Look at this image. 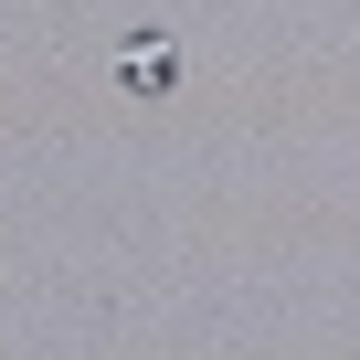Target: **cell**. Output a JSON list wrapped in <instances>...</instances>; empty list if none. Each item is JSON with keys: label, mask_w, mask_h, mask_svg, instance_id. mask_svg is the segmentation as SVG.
I'll list each match as a JSON object with an SVG mask.
<instances>
[{"label": "cell", "mask_w": 360, "mask_h": 360, "mask_svg": "<svg viewBox=\"0 0 360 360\" xmlns=\"http://www.w3.org/2000/svg\"><path fill=\"white\" fill-rule=\"evenodd\" d=\"M117 75H127V96H169V75H180V53H169V43L148 32V43H127V53H117Z\"/></svg>", "instance_id": "obj_1"}]
</instances>
